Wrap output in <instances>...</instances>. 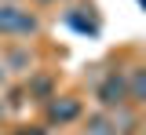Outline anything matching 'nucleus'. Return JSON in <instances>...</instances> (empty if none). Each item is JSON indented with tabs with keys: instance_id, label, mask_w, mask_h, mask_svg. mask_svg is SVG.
<instances>
[{
	"instance_id": "5",
	"label": "nucleus",
	"mask_w": 146,
	"mask_h": 135,
	"mask_svg": "<svg viewBox=\"0 0 146 135\" xmlns=\"http://www.w3.org/2000/svg\"><path fill=\"white\" fill-rule=\"evenodd\" d=\"M128 99L146 102V69H135V73L128 77Z\"/></svg>"
},
{
	"instance_id": "3",
	"label": "nucleus",
	"mask_w": 146,
	"mask_h": 135,
	"mask_svg": "<svg viewBox=\"0 0 146 135\" xmlns=\"http://www.w3.org/2000/svg\"><path fill=\"white\" fill-rule=\"evenodd\" d=\"M77 113H80V102H77V99H55L51 106H48V117H51V120H58V124L77 120Z\"/></svg>"
},
{
	"instance_id": "6",
	"label": "nucleus",
	"mask_w": 146,
	"mask_h": 135,
	"mask_svg": "<svg viewBox=\"0 0 146 135\" xmlns=\"http://www.w3.org/2000/svg\"><path fill=\"white\" fill-rule=\"evenodd\" d=\"M18 135H44L40 128H26V132H18Z\"/></svg>"
},
{
	"instance_id": "7",
	"label": "nucleus",
	"mask_w": 146,
	"mask_h": 135,
	"mask_svg": "<svg viewBox=\"0 0 146 135\" xmlns=\"http://www.w3.org/2000/svg\"><path fill=\"white\" fill-rule=\"evenodd\" d=\"M0 80H4V66H0Z\"/></svg>"
},
{
	"instance_id": "2",
	"label": "nucleus",
	"mask_w": 146,
	"mask_h": 135,
	"mask_svg": "<svg viewBox=\"0 0 146 135\" xmlns=\"http://www.w3.org/2000/svg\"><path fill=\"white\" fill-rule=\"evenodd\" d=\"M99 102L102 106H124L128 102V80L121 77V73H113V77H106L102 84H99Z\"/></svg>"
},
{
	"instance_id": "1",
	"label": "nucleus",
	"mask_w": 146,
	"mask_h": 135,
	"mask_svg": "<svg viewBox=\"0 0 146 135\" xmlns=\"http://www.w3.org/2000/svg\"><path fill=\"white\" fill-rule=\"evenodd\" d=\"M36 29H40V22L29 11H22L15 4H0V33L4 37H29Z\"/></svg>"
},
{
	"instance_id": "8",
	"label": "nucleus",
	"mask_w": 146,
	"mask_h": 135,
	"mask_svg": "<svg viewBox=\"0 0 146 135\" xmlns=\"http://www.w3.org/2000/svg\"><path fill=\"white\" fill-rule=\"evenodd\" d=\"M121 135H135V132H121Z\"/></svg>"
},
{
	"instance_id": "4",
	"label": "nucleus",
	"mask_w": 146,
	"mask_h": 135,
	"mask_svg": "<svg viewBox=\"0 0 146 135\" xmlns=\"http://www.w3.org/2000/svg\"><path fill=\"white\" fill-rule=\"evenodd\" d=\"M84 135H121V128H117V120L106 113H99V117H91L88 120V132Z\"/></svg>"
}]
</instances>
